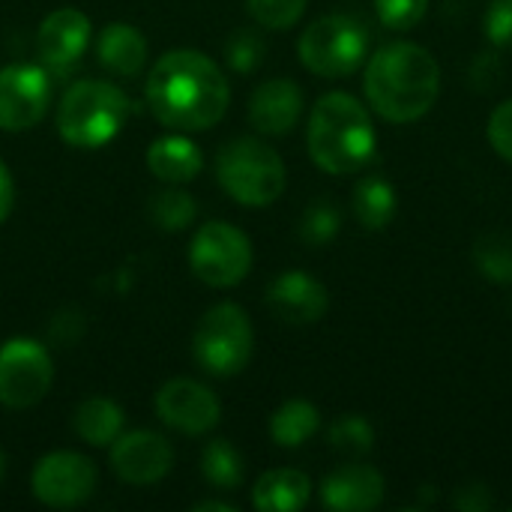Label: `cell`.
Listing matches in <instances>:
<instances>
[{"label": "cell", "mask_w": 512, "mask_h": 512, "mask_svg": "<svg viewBox=\"0 0 512 512\" xmlns=\"http://www.w3.org/2000/svg\"><path fill=\"white\" fill-rule=\"evenodd\" d=\"M228 102L231 87L204 51H168L147 75V105L168 129L204 132L225 117Z\"/></svg>", "instance_id": "6da1fadb"}, {"label": "cell", "mask_w": 512, "mask_h": 512, "mask_svg": "<svg viewBox=\"0 0 512 512\" xmlns=\"http://www.w3.org/2000/svg\"><path fill=\"white\" fill-rule=\"evenodd\" d=\"M363 90L372 111L384 120L414 123L438 102L441 66L429 48L417 42H393L369 57Z\"/></svg>", "instance_id": "7a4b0ae2"}, {"label": "cell", "mask_w": 512, "mask_h": 512, "mask_svg": "<svg viewBox=\"0 0 512 512\" xmlns=\"http://www.w3.org/2000/svg\"><path fill=\"white\" fill-rule=\"evenodd\" d=\"M312 162L327 174H357L378 147L375 123L360 99L351 93H327L315 102L306 132Z\"/></svg>", "instance_id": "3957f363"}, {"label": "cell", "mask_w": 512, "mask_h": 512, "mask_svg": "<svg viewBox=\"0 0 512 512\" xmlns=\"http://www.w3.org/2000/svg\"><path fill=\"white\" fill-rule=\"evenodd\" d=\"M129 99L108 81H78L57 105V132L66 144L93 150L108 144L126 123Z\"/></svg>", "instance_id": "277c9868"}, {"label": "cell", "mask_w": 512, "mask_h": 512, "mask_svg": "<svg viewBox=\"0 0 512 512\" xmlns=\"http://www.w3.org/2000/svg\"><path fill=\"white\" fill-rule=\"evenodd\" d=\"M219 186L243 207H270L285 192L282 156L258 138H234L216 159Z\"/></svg>", "instance_id": "5b68a950"}, {"label": "cell", "mask_w": 512, "mask_h": 512, "mask_svg": "<svg viewBox=\"0 0 512 512\" xmlns=\"http://www.w3.org/2000/svg\"><path fill=\"white\" fill-rule=\"evenodd\" d=\"M300 63L321 78H345L369 57V33L354 15H324L312 21L297 42Z\"/></svg>", "instance_id": "8992f818"}, {"label": "cell", "mask_w": 512, "mask_h": 512, "mask_svg": "<svg viewBox=\"0 0 512 512\" xmlns=\"http://www.w3.org/2000/svg\"><path fill=\"white\" fill-rule=\"evenodd\" d=\"M255 333L249 315L234 303L213 306L195 327L192 354L198 366L216 378H231L246 369L252 357Z\"/></svg>", "instance_id": "52a82bcc"}, {"label": "cell", "mask_w": 512, "mask_h": 512, "mask_svg": "<svg viewBox=\"0 0 512 512\" xmlns=\"http://www.w3.org/2000/svg\"><path fill=\"white\" fill-rule=\"evenodd\" d=\"M192 273L213 288H234L252 270V243L231 222H207L189 246Z\"/></svg>", "instance_id": "ba28073f"}, {"label": "cell", "mask_w": 512, "mask_h": 512, "mask_svg": "<svg viewBox=\"0 0 512 512\" xmlns=\"http://www.w3.org/2000/svg\"><path fill=\"white\" fill-rule=\"evenodd\" d=\"M54 369L36 339H9L0 345V402L6 408H33L51 390Z\"/></svg>", "instance_id": "9c48e42d"}, {"label": "cell", "mask_w": 512, "mask_h": 512, "mask_svg": "<svg viewBox=\"0 0 512 512\" xmlns=\"http://www.w3.org/2000/svg\"><path fill=\"white\" fill-rule=\"evenodd\" d=\"M30 489L36 501L45 507H54V510L78 507L96 489V465L81 453H69V450L48 453L36 462Z\"/></svg>", "instance_id": "30bf717a"}, {"label": "cell", "mask_w": 512, "mask_h": 512, "mask_svg": "<svg viewBox=\"0 0 512 512\" xmlns=\"http://www.w3.org/2000/svg\"><path fill=\"white\" fill-rule=\"evenodd\" d=\"M51 102V78L42 66L12 63L0 69V129H33Z\"/></svg>", "instance_id": "8fae6325"}, {"label": "cell", "mask_w": 512, "mask_h": 512, "mask_svg": "<svg viewBox=\"0 0 512 512\" xmlns=\"http://www.w3.org/2000/svg\"><path fill=\"white\" fill-rule=\"evenodd\" d=\"M219 399L198 381L177 378L156 393V414L183 435H204L219 423Z\"/></svg>", "instance_id": "7c38bea8"}, {"label": "cell", "mask_w": 512, "mask_h": 512, "mask_svg": "<svg viewBox=\"0 0 512 512\" xmlns=\"http://www.w3.org/2000/svg\"><path fill=\"white\" fill-rule=\"evenodd\" d=\"M174 462L171 444L159 432H129L117 435L111 444V468L129 486L159 483Z\"/></svg>", "instance_id": "4fadbf2b"}, {"label": "cell", "mask_w": 512, "mask_h": 512, "mask_svg": "<svg viewBox=\"0 0 512 512\" xmlns=\"http://www.w3.org/2000/svg\"><path fill=\"white\" fill-rule=\"evenodd\" d=\"M90 18L81 9L63 6L42 18L36 33V51L42 63L54 72H66L81 60L90 45Z\"/></svg>", "instance_id": "5bb4252c"}, {"label": "cell", "mask_w": 512, "mask_h": 512, "mask_svg": "<svg viewBox=\"0 0 512 512\" xmlns=\"http://www.w3.org/2000/svg\"><path fill=\"white\" fill-rule=\"evenodd\" d=\"M267 306L279 321L303 327L327 315L330 297H327V288L306 270H285L282 276L270 282Z\"/></svg>", "instance_id": "9a60e30c"}, {"label": "cell", "mask_w": 512, "mask_h": 512, "mask_svg": "<svg viewBox=\"0 0 512 512\" xmlns=\"http://www.w3.org/2000/svg\"><path fill=\"white\" fill-rule=\"evenodd\" d=\"M384 477L372 465H342L321 483V504L336 512H366L381 507Z\"/></svg>", "instance_id": "2e32d148"}, {"label": "cell", "mask_w": 512, "mask_h": 512, "mask_svg": "<svg viewBox=\"0 0 512 512\" xmlns=\"http://www.w3.org/2000/svg\"><path fill=\"white\" fill-rule=\"evenodd\" d=\"M303 114V90L291 78L264 81L249 99V120L261 135H288Z\"/></svg>", "instance_id": "e0dca14e"}, {"label": "cell", "mask_w": 512, "mask_h": 512, "mask_svg": "<svg viewBox=\"0 0 512 512\" xmlns=\"http://www.w3.org/2000/svg\"><path fill=\"white\" fill-rule=\"evenodd\" d=\"M147 168L162 183H189L201 174L204 156L201 147L186 135L156 138L147 150Z\"/></svg>", "instance_id": "ac0fdd59"}, {"label": "cell", "mask_w": 512, "mask_h": 512, "mask_svg": "<svg viewBox=\"0 0 512 512\" xmlns=\"http://www.w3.org/2000/svg\"><path fill=\"white\" fill-rule=\"evenodd\" d=\"M99 63L123 78H132L144 69L147 60V39L132 24H108L96 39Z\"/></svg>", "instance_id": "d6986e66"}, {"label": "cell", "mask_w": 512, "mask_h": 512, "mask_svg": "<svg viewBox=\"0 0 512 512\" xmlns=\"http://www.w3.org/2000/svg\"><path fill=\"white\" fill-rule=\"evenodd\" d=\"M309 495H312V483L306 474L294 468H279V471H267L255 483L252 504L261 512H297L309 504Z\"/></svg>", "instance_id": "ffe728a7"}, {"label": "cell", "mask_w": 512, "mask_h": 512, "mask_svg": "<svg viewBox=\"0 0 512 512\" xmlns=\"http://www.w3.org/2000/svg\"><path fill=\"white\" fill-rule=\"evenodd\" d=\"M123 408L105 396H90L75 408L72 426L78 438L90 447H111L123 429Z\"/></svg>", "instance_id": "44dd1931"}, {"label": "cell", "mask_w": 512, "mask_h": 512, "mask_svg": "<svg viewBox=\"0 0 512 512\" xmlns=\"http://www.w3.org/2000/svg\"><path fill=\"white\" fill-rule=\"evenodd\" d=\"M399 210V198H396V189L387 177L381 174H372V177H363L354 189V213L357 219L363 222V228L369 231H381L393 222Z\"/></svg>", "instance_id": "7402d4cb"}, {"label": "cell", "mask_w": 512, "mask_h": 512, "mask_svg": "<svg viewBox=\"0 0 512 512\" xmlns=\"http://www.w3.org/2000/svg\"><path fill=\"white\" fill-rule=\"evenodd\" d=\"M318 426H321L318 408L312 402L291 399L270 417V438L276 447L294 450V447H303L318 432Z\"/></svg>", "instance_id": "603a6c76"}, {"label": "cell", "mask_w": 512, "mask_h": 512, "mask_svg": "<svg viewBox=\"0 0 512 512\" xmlns=\"http://www.w3.org/2000/svg\"><path fill=\"white\" fill-rule=\"evenodd\" d=\"M201 471H204V480L216 489H237L243 483V456L237 453L234 444L228 441H210L204 447V456H201Z\"/></svg>", "instance_id": "cb8c5ba5"}, {"label": "cell", "mask_w": 512, "mask_h": 512, "mask_svg": "<svg viewBox=\"0 0 512 512\" xmlns=\"http://www.w3.org/2000/svg\"><path fill=\"white\" fill-rule=\"evenodd\" d=\"M474 261L489 282L512 285V237L510 234H486L474 246Z\"/></svg>", "instance_id": "d4e9b609"}, {"label": "cell", "mask_w": 512, "mask_h": 512, "mask_svg": "<svg viewBox=\"0 0 512 512\" xmlns=\"http://www.w3.org/2000/svg\"><path fill=\"white\" fill-rule=\"evenodd\" d=\"M195 213H198L195 198L180 189L159 192L153 195V204H150V216L162 231H183L195 219Z\"/></svg>", "instance_id": "484cf974"}, {"label": "cell", "mask_w": 512, "mask_h": 512, "mask_svg": "<svg viewBox=\"0 0 512 512\" xmlns=\"http://www.w3.org/2000/svg\"><path fill=\"white\" fill-rule=\"evenodd\" d=\"M330 444L339 453L348 456H363L375 447V429L366 417L360 414H345L330 426Z\"/></svg>", "instance_id": "4316f807"}, {"label": "cell", "mask_w": 512, "mask_h": 512, "mask_svg": "<svg viewBox=\"0 0 512 512\" xmlns=\"http://www.w3.org/2000/svg\"><path fill=\"white\" fill-rule=\"evenodd\" d=\"M339 225H342L339 207L327 198H318L315 204L306 207V213L300 219V237L312 246H321L339 234Z\"/></svg>", "instance_id": "83f0119b"}, {"label": "cell", "mask_w": 512, "mask_h": 512, "mask_svg": "<svg viewBox=\"0 0 512 512\" xmlns=\"http://www.w3.org/2000/svg\"><path fill=\"white\" fill-rule=\"evenodd\" d=\"M309 0H246L249 15L267 30H285L300 21Z\"/></svg>", "instance_id": "f1b7e54d"}, {"label": "cell", "mask_w": 512, "mask_h": 512, "mask_svg": "<svg viewBox=\"0 0 512 512\" xmlns=\"http://www.w3.org/2000/svg\"><path fill=\"white\" fill-rule=\"evenodd\" d=\"M267 54V42L261 39L258 30H234L228 45H225V57H228V66L234 72H252L261 66Z\"/></svg>", "instance_id": "f546056e"}, {"label": "cell", "mask_w": 512, "mask_h": 512, "mask_svg": "<svg viewBox=\"0 0 512 512\" xmlns=\"http://www.w3.org/2000/svg\"><path fill=\"white\" fill-rule=\"evenodd\" d=\"M429 0H375V12L390 30H411L423 21Z\"/></svg>", "instance_id": "4dcf8cb0"}, {"label": "cell", "mask_w": 512, "mask_h": 512, "mask_svg": "<svg viewBox=\"0 0 512 512\" xmlns=\"http://www.w3.org/2000/svg\"><path fill=\"white\" fill-rule=\"evenodd\" d=\"M483 30L492 45L512 48V0H492L483 18Z\"/></svg>", "instance_id": "1f68e13d"}, {"label": "cell", "mask_w": 512, "mask_h": 512, "mask_svg": "<svg viewBox=\"0 0 512 512\" xmlns=\"http://www.w3.org/2000/svg\"><path fill=\"white\" fill-rule=\"evenodd\" d=\"M489 144L501 159L512 162V99L501 102L489 117Z\"/></svg>", "instance_id": "d6a6232c"}, {"label": "cell", "mask_w": 512, "mask_h": 512, "mask_svg": "<svg viewBox=\"0 0 512 512\" xmlns=\"http://www.w3.org/2000/svg\"><path fill=\"white\" fill-rule=\"evenodd\" d=\"M453 504L459 510H489L492 507V498H489V492L483 486H462Z\"/></svg>", "instance_id": "836d02e7"}, {"label": "cell", "mask_w": 512, "mask_h": 512, "mask_svg": "<svg viewBox=\"0 0 512 512\" xmlns=\"http://www.w3.org/2000/svg\"><path fill=\"white\" fill-rule=\"evenodd\" d=\"M12 204H15V183H12V174H9L6 162L0 159V225L12 213Z\"/></svg>", "instance_id": "e575fe53"}, {"label": "cell", "mask_w": 512, "mask_h": 512, "mask_svg": "<svg viewBox=\"0 0 512 512\" xmlns=\"http://www.w3.org/2000/svg\"><path fill=\"white\" fill-rule=\"evenodd\" d=\"M195 512H234L231 504H222V501H204V504H195Z\"/></svg>", "instance_id": "d590c367"}, {"label": "cell", "mask_w": 512, "mask_h": 512, "mask_svg": "<svg viewBox=\"0 0 512 512\" xmlns=\"http://www.w3.org/2000/svg\"><path fill=\"white\" fill-rule=\"evenodd\" d=\"M3 471H6V459H3V453H0V480H3Z\"/></svg>", "instance_id": "8d00e7d4"}]
</instances>
